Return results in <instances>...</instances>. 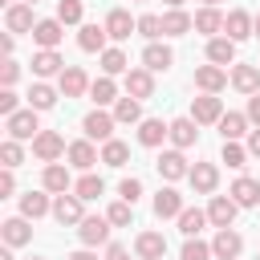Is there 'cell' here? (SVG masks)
Segmentation results:
<instances>
[{
  "label": "cell",
  "mask_w": 260,
  "mask_h": 260,
  "mask_svg": "<svg viewBox=\"0 0 260 260\" xmlns=\"http://www.w3.org/2000/svg\"><path fill=\"white\" fill-rule=\"evenodd\" d=\"M110 219L106 215H85L81 223H77V236H81V244L85 248H98V244H110Z\"/></svg>",
  "instance_id": "4"
},
{
  "label": "cell",
  "mask_w": 260,
  "mask_h": 260,
  "mask_svg": "<svg viewBox=\"0 0 260 260\" xmlns=\"http://www.w3.org/2000/svg\"><path fill=\"white\" fill-rule=\"evenodd\" d=\"M207 61L211 65H236V41L232 37H211L207 41Z\"/></svg>",
  "instance_id": "28"
},
{
  "label": "cell",
  "mask_w": 260,
  "mask_h": 260,
  "mask_svg": "<svg viewBox=\"0 0 260 260\" xmlns=\"http://www.w3.org/2000/svg\"><path fill=\"white\" fill-rule=\"evenodd\" d=\"M0 260H12V248H4V252H0Z\"/></svg>",
  "instance_id": "56"
},
{
  "label": "cell",
  "mask_w": 260,
  "mask_h": 260,
  "mask_svg": "<svg viewBox=\"0 0 260 260\" xmlns=\"http://www.w3.org/2000/svg\"><path fill=\"white\" fill-rule=\"evenodd\" d=\"M142 65H146L150 73H167V69L175 65V53H171V45H158V41H150V45L142 49Z\"/></svg>",
  "instance_id": "17"
},
{
  "label": "cell",
  "mask_w": 260,
  "mask_h": 260,
  "mask_svg": "<svg viewBox=\"0 0 260 260\" xmlns=\"http://www.w3.org/2000/svg\"><path fill=\"white\" fill-rule=\"evenodd\" d=\"M65 158H69V167H77V171H89L93 162H102V154L93 150V138H77V142H69Z\"/></svg>",
  "instance_id": "13"
},
{
  "label": "cell",
  "mask_w": 260,
  "mask_h": 260,
  "mask_svg": "<svg viewBox=\"0 0 260 260\" xmlns=\"http://www.w3.org/2000/svg\"><path fill=\"white\" fill-rule=\"evenodd\" d=\"M203 223H211L207 211H199V207H183V211H179V232H183V236H199Z\"/></svg>",
  "instance_id": "37"
},
{
  "label": "cell",
  "mask_w": 260,
  "mask_h": 260,
  "mask_svg": "<svg viewBox=\"0 0 260 260\" xmlns=\"http://www.w3.org/2000/svg\"><path fill=\"white\" fill-rule=\"evenodd\" d=\"M57 89H61L65 98H81V93H89V77H85V69H81V65H65V69L57 73Z\"/></svg>",
  "instance_id": "8"
},
{
  "label": "cell",
  "mask_w": 260,
  "mask_h": 260,
  "mask_svg": "<svg viewBox=\"0 0 260 260\" xmlns=\"http://www.w3.org/2000/svg\"><path fill=\"white\" fill-rule=\"evenodd\" d=\"M81 195H73V191H65V195H57L53 199V219L61 223V228H77L81 219H85V211H81Z\"/></svg>",
  "instance_id": "2"
},
{
  "label": "cell",
  "mask_w": 260,
  "mask_h": 260,
  "mask_svg": "<svg viewBox=\"0 0 260 260\" xmlns=\"http://www.w3.org/2000/svg\"><path fill=\"white\" fill-rule=\"evenodd\" d=\"M61 69H65V61H61L57 49H41V53H32V73H37V77H57Z\"/></svg>",
  "instance_id": "29"
},
{
  "label": "cell",
  "mask_w": 260,
  "mask_h": 260,
  "mask_svg": "<svg viewBox=\"0 0 260 260\" xmlns=\"http://www.w3.org/2000/svg\"><path fill=\"white\" fill-rule=\"evenodd\" d=\"M203 4H211V8H219V0H203Z\"/></svg>",
  "instance_id": "59"
},
{
  "label": "cell",
  "mask_w": 260,
  "mask_h": 260,
  "mask_svg": "<svg viewBox=\"0 0 260 260\" xmlns=\"http://www.w3.org/2000/svg\"><path fill=\"white\" fill-rule=\"evenodd\" d=\"M256 260H260V256H256Z\"/></svg>",
  "instance_id": "63"
},
{
  "label": "cell",
  "mask_w": 260,
  "mask_h": 260,
  "mask_svg": "<svg viewBox=\"0 0 260 260\" xmlns=\"http://www.w3.org/2000/svg\"><path fill=\"white\" fill-rule=\"evenodd\" d=\"M154 167H158V175H162L167 183H175V179H187V175H191V167H187V158H183V150H179V146H175V150H162Z\"/></svg>",
  "instance_id": "11"
},
{
  "label": "cell",
  "mask_w": 260,
  "mask_h": 260,
  "mask_svg": "<svg viewBox=\"0 0 260 260\" xmlns=\"http://www.w3.org/2000/svg\"><path fill=\"white\" fill-rule=\"evenodd\" d=\"M16 102H20V98L12 93V85H4V89H0V114H4V118L16 114Z\"/></svg>",
  "instance_id": "50"
},
{
  "label": "cell",
  "mask_w": 260,
  "mask_h": 260,
  "mask_svg": "<svg viewBox=\"0 0 260 260\" xmlns=\"http://www.w3.org/2000/svg\"><path fill=\"white\" fill-rule=\"evenodd\" d=\"M171 138V122H162V118H142L138 122V142L142 146H162Z\"/></svg>",
  "instance_id": "18"
},
{
  "label": "cell",
  "mask_w": 260,
  "mask_h": 260,
  "mask_svg": "<svg viewBox=\"0 0 260 260\" xmlns=\"http://www.w3.org/2000/svg\"><path fill=\"white\" fill-rule=\"evenodd\" d=\"M232 85L252 98L260 89V65H232Z\"/></svg>",
  "instance_id": "30"
},
{
  "label": "cell",
  "mask_w": 260,
  "mask_h": 260,
  "mask_svg": "<svg viewBox=\"0 0 260 260\" xmlns=\"http://www.w3.org/2000/svg\"><path fill=\"white\" fill-rule=\"evenodd\" d=\"M134 256L138 260H162L167 256V236L162 232H138L134 236Z\"/></svg>",
  "instance_id": "10"
},
{
  "label": "cell",
  "mask_w": 260,
  "mask_h": 260,
  "mask_svg": "<svg viewBox=\"0 0 260 260\" xmlns=\"http://www.w3.org/2000/svg\"><path fill=\"white\" fill-rule=\"evenodd\" d=\"M211 252H215V260H236V256L244 252V240H240V232H232V228H215Z\"/></svg>",
  "instance_id": "12"
},
{
  "label": "cell",
  "mask_w": 260,
  "mask_h": 260,
  "mask_svg": "<svg viewBox=\"0 0 260 260\" xmlns=\"http://www.w3.org/2000/svg\"><path fill=\"white\" fill-rule=\"evenodd\" d=\"M89 98H93L98 106H110V102H118V85H114V77H110V73H102L98 81H89Z\"/></svg>",
  "instance_id": "36"
},
{
  "label": "cell",
  "mask_w": 260,
  "mask_h": 260,
  "mask_svg": "<svg viewBox=\"0 0 260 260\" xmlns=\"http://www.w3.org/2000/svg\"><path fill=\"white\" fill-rule=\"evenodd\" d=\"M134 4H142V0H134Z\"/></svg>",
  "instance_id": "62"
},
{
  "label": "cell",
  "mask_w": 260,
  "mask_h": 260,
  "mask_svg": "<svg viewBox=\"0 0 260 260\" xmlns=\"http://www.w3.org/2000/svg\"><path fill=\"white\" fill-rule=\"evenodd\" d=\"M191 118H195L199 126L219 122V118H223V102H219V93H199V98H191Z\"/></svg>",
  "instance_id": "6"
},
{
  "label": "cell",
  "mask_w": 260,
  "mask_h": 260,
  "mask_svg": "<svg viewBox=\"0 0 260 260\" xmlns=\"http://www.w3.org/2000/svg\"><path fill=\"white\" fill-rule=\"evenodd\" d=\"M12 191H16V179H12V167H4V171H0V199H8Z\"/></svg>",
  "instance_id": "51"
},
{
  "label": "cell",
  "mask_w": 260,
  "mask_h": 260,
  "mask_svg": "<svg viewBox=\"0 0 260 260\" xmlns=\"http://www.w3.org/2000/svg\"><path fill=\"white\" fill-rule=\"evenodd\" d=\"M126 93L138 98V102L150 98V93H154V73H150L146 65H142V69H130V73H126Z\"/></svg>",
  "instance_id": "25"
},
{
  "label": "cell",
  "mask_w": 260,
  "mask_h": 260,
  "mask_svg": "<svg viewBox=\"0 0 260 260\" xmlns=\"http://www.w3.org/2000/svg\"><path fill=\"white\" fill-rule=\"evenodd\" d=\"M24 4H37V0H24Z\"/></svg>",
  "instance_id": "60"
},
{
  "label": "cell",
  "mask_w": 260,
  "mask_h": 260,
  "mask_svg": "<svg viewBox=\"0 0 260 260\" xmlns=\"http://www.w3.org/2000/svg\"><path fill=\"white\" fill-rule=\"evenodd\" d=\"M32 260H41V256H32Z\"/></svg>",
  "instance_id": "61"
},
{
  "label": "cell",
  "mask_w": 260,
  "mask_h": 260,
  "mask_svg": "<svg viewBox=\"0 0 260 260\" xmlns=\"http://www.w3.org/2000/svg\"><path fill=\"white\" fill-rule=\"evenodd\" d=\"M244 114H248V122H256V126H260V93H252V98H248V110H244Z\"/></svg>",
  "instance_id": "52"
},
{
  "label": "cell",
  "mask_w": 260,
  "mask_h": 260,
  "mask_svg": "<svg viewBox=\"0 0 260 260\" xmlns=\"http://www.w3.org/2000/svg\"><path fill=\"white\" fill-rule=\"evenodd\" d=\"M179 211H183V195H179L175 187H158V195H154V215H158V219H179Z\"/></svg>",
  "instance_id": "21"
},
{
  "label": "cell",
  "mask_w": 260,
  "mask_h": 260,
  "mask_svg": "<svg viewBox=\"0 0 260 260\" xmlns=\"http://www.w3.org/2000/svg\"><path fill=\"white\" fill-rule=\"evenodd\" d=\"M69 260H98V256H93V248H77Z\"/></svg>",
  "instance_id": "55"
},
{
  "label": "cell",
  "mask_w": 260,
  "mask_h": 260,
  "mask_svg": "<svg viewBox=\"0 0 260 260\" xmlns=\"http://www.w3.org/2000/svg\"><path fill=\"white\" fill-rule=\"evenodd\" d=\"M81 16H85L81 0H57V20L61 24H81Z\"/></svg>",
  "instance_id": "43"
},
{
  "label": "cell",
  "mask_w": 260,
  "mask_h": 260,
  "mask_svg": "<svg viewBox=\"0 0 260 260\" xmlns=\"http://www.w3.org/2000/svg\"><path fill=\"white\" fill-rule=\"evenodd\" d=\"M102 162H106V167H126V162H130V146L118 142V138L102 142Z\"/></svg>",
  "instance_id": "39"
},
{
  "label": "cell",
  "mask_w": 260,
  "mask_h": 260,
  "mask_svg": "<svg viewBox=\"0 0 260 260\" xmlns=\"http://www.w3.org/2000/svg\"><path fill=\"white\" fill-rule=\"evenodd\" d=\"M20 77V65L12 61V57H4V65H0V85H12Z\"/></svg>",
  "instance_id": "49"
},
{
  "label": "cell",
  "mask_w": 260,
  "mask_h": 260,
  "mask_svg": "<svg viewBox=\"0 0 260 260\" xmlns=\"http://www.w3.org/2000/svg\"><path fill=\"white\" fill-rule=\"evenodd\" d=\"M106 219H110L114 228H130V223H134V203H126V199H118V203H110V211H106Z\"/></svg>",
  "instance_id": "42"
},
{
  "label": "cell",
  "mask_w": 260,
  "mask_h": 260,
  "mask_svg": "<svg viewBox=\"0 0 260 260\" xmlns=\"http://www.w3.org/2000/svg\"><path fill=\"white\" fill-rule=\"evenodd\" d=\"M102 191H106V183H102V175H81V179L73 183V195H81L85 203H89V199H98Z\"/></svg>",
  "instance_id": "41"
},
{
  "label": "cell",
  "mask_w": 260,
  "mask_h": 260,
  "mask_svg": "<svg viewBox=\"0 0 260 260\" xmlns=\"http://www.w3.org/2000/svg\"><path fill=\"white\" fill-rule=\"evenodd\" d=\"M167 8H183V0H167Z\"/></svg>",
  "instance_id": "57"
},
{
  "label": "cell",
  "mask_w": 260,
  "mask_h": 260,
  "mask_svg": "<svg viewBox=\"0 0 260 260\" xmlns=\"http://www.w3.org/2000/svg\"><path fill=\"white\" fill-rule=\"evenodd\" d=\"M252 37H260V16H256V32H252Z\"/></svg>",
  "instance_id": "58"
},
{
  "label": "cell",
  "mask_w": 260,
  "mask_h": 260,
  "mask_svg": "<svg viewBox=\"0 0 260 260\" xmlns=\"http://www.w3.org/2000/svg\"><path fill=\"white\" fill-rule=\"evenodd\" d=\"M98 57H102V73H110V77L130 73V61H126V53H122V49H106V53H98Z\"/></svg>",
  "instance_id": "40"
},
{
  "label": "cell",
  "mask_w": 260,
  "mask_h": 260,
  "mask_svg": "<svg viewBox=\"0 0 260 260\" xmlns=\"http://www.w3.org/2000/svg\"><path fill=\"white\" fill-rule=\"evenodd\" d=\"M228 167H244L248 162V146H240V142H223V154H219Z\"/></svg>",
  "instance_id": "48"
},
{
  "label": "cell",
  "mask_w": 260,
  "mask_h": 260,
  "mask_svg": "<svg viewBox=\"0 0 260 260\" xmlns=\"http://www.w3.org/2000/svg\"><path fill=\"white\" fill-rule=\"evenodd\" d=\"M228 195H232L240 207H256V203H260V183H256V179H248V175H240V179L232 183V191H228Z\"/></svg>",
  "instance_id": "33"
},
{
  "label": "cell",
  "mask_w": 260,
  "mask_h": 260,
  "mask_svg": "<svg viewBox=\"0 0 260 260\" xmlns=\"http://www.w3.org/2000/svg\"><path fill=\"white\" fill-rule=\"evenodd\" d=\"M219 134H223V142H240L244 134H248V114H236V110H228L219 122Z\"/></svg>",
  "instance_id": "31"
},
{
  "label": "cell",
  "mask_w": 260,
  "mask_h": 260,
  "mask_svg": "<svg viewBox=\"0 0 260 260\" xmlns=\"http://www.w3.org/2000/svg\"><path fill=\"white\" fill-rule=\"evenodd\" d=\"M114 118H118L122 126H138V122H142V106H138V98H130V93L118 98V102H114Z\"/></svg>",
  "instance_id": "35"
},
{
  "label": "cell",
  "mask_w": 260,
  "mask_h": 260,
  "mask_svg": "<svg viewBox=\"0 0 260 260\" xmlns=\"http://www.w3.org/2000/svg\"><path fill=\"white\" fill-rule=\"evenodd\" d=\"M65 150H69V146H65V138H61L57 130H41V134L32 138V154H37L41 162H57Z\"/></svg>",
  "instance_id": "7"
},
{
  "label": "cell",
  "mask_w": 260,
  "mask_h": 260,
  "mask_svg": "<svg viewBox=\"0 0 260 260\" xmlns=\"http://www.w3.org/2000/svg\"><path fill=\"white\" fill-rule=\"evenodd\" d=\"M195 126H199L195 118H175V122H171V142H175L179 150L195 146V138H199V130H195Z\"/></svg>",
  "instance_id": "34"
},
{
  "label": "cell",
  "mask_w": 260,
  "mask_h": 260,
  "mask_svg": "<svg viewBox=\"0 0 260 260\" xmlns=\"http://www.w3.org/2000/svg\"><path fill=\"white\" fill-rule=\"evenodd\" d=\"M106 32H110V41H130V32H138V20L126 8H114L106 16Z\"/></svg>",
  "instance_id": "16"
},
{
  "label": "cell",
  "mask_w": 260,
  "mask_h": 260,
  "mask_svg": "<svg viewBox=\"0 0 260 260\" xmlns=\"http://www.w3.org/2000/svg\"><path fill=\"white\" fill-rule=\"evenodd\" d=\"M49 211H53V203H49L45 191H24V195H20V215H24V219H41V215H49Z\"/></svg>",
  "instance_id": "32"
},
{
  "label": "cell",
  "mask_w": 260,
  "mask_h": 260,
  "mask_svg": "<svg viewBox=\"0 0 260 260\" xmlns=\"http://www.w3.org/2000/svg\"><path fill=\"white\" fill-rule=\"evenodd\" d=\"M195 85H199L203 93H219V89L228 85V69H223V65H199V69H195Z\"/></svg>",
  "instance_id": "20"
},
{
  "label": "cell",
  "mask_w": 260,
  "mask_h": 260,
  "mask_svg": "<svg viewBox=\"0 0 260 260\" xmlns=\"http://www.w3.org/2000/svg\"><path fill=\"white\" fill-rule=\"evenodd\" d=\"M187 179H191L195 195H211V191L219 187V167H215V162H195Z\"/></svg>",
  "instance_id": "14"
},
{
  "label": "cell",
  "mask_w": 260,
  "mask_h": 260,
  "mask_svg": "<svg viewBox=\"0 0 260 260\" xmlns=\"http://www.w3.org/2000/svg\"><path fill=\"white\" fill-rule=\"evenodd\" d=\"M191 28H195V16L191 12H183V8H167L162 12V37H183Z\"/></svg>",
  "instance_id": "23"
},
{
  "label": "cell",
  "mask_w": 260,
  "mask_h": 260,
  "mask_svg": "<svg viewBox=\"0 0 260 260\" xmlns=\"http://www.w3.org/2000/svg\"><path fill=\"white\" fill-rule=\"evenodd\" d=\"M236 211H240V203H236L232 195H211V203H207L211 228H232V223H236Z\"/></svg>",
  "instance_id": "9"
},
{
  "label": "cell",
  "mask_w": 260,
  "mask_h": 260,
  "mask_svg": "<svg viewBox=\"0 0 260 260\" xmlns=\"http://www.w3.org/2000/svg\"><path fill=\"white\" fill-rule=\"evenodd\" d=\"M61 37H65V24H61L57 16L37 20V28H32V41H37L41 49H57V45H61Z\"/></svg>",
  "instance_id": "19"
},
{
  "label": "cell",
  "mask_w": 260,
  "mask_h": 260,
  "mask_svg": "<svg viewBox=\"0 0 260 260\" xmlns=\"http://www.w3.org/2000/svg\"><path fill=\"white\" fill-rule=\"evenodd\" d=\"M4 24H8V32H32V28H37L32 4H12V8L4 12Z\"/></svg>",
  "instance_id": "26"
},
{
  "label": "cell",
  "mask_w": 260,
  "mask_h": 260,
  "mask_svg": "<svg viewBox=\"0 0 260 260\" xmlns=\"http://www.w3.org/2000/svg\"><path fill=\"white\" fill-rule=\"evenodd\" d=\"M4 126H8V138H16V142H32V138L41 134V122H37V110H32V106H28V110L8 114V118H4Z\"/></svg>",
  "instance_id": "1"
},
{
  "label": "cell",
  "mask_w": 260,
  "mask_h": 260,
  "mask_svg": "<svg viewBox=\"0 0 260 260\" xmlns=\"http://www.w3.org/2000/svg\"><path fill=\"white\" fill-rule=\"evenodd\" d=\"M138 32H142L146 41L162 37V16H154V12H142V16H138Z\"/></svg>",
  "instance_id": "46"
},
{
  "label": "cell",
  "mask_w": 260,
  "mask_h": 260,
  "mask_svg": "<svg viewBox=\"0 0 260 260\" xmlns=\"http://www.w3.org/2000/svg\"><path fill=\"white\" fill-rule=\"evenodd\" d=\"M106 41H110L106 24H81V32H77L81 53H106Z\"/></svg>",
  "instance_id": "24"
},
{
  "label": "cell",
  "mask_w": 260,
  "mask_h": 260,
  "mask_svg": "<svg viewBox=\"0 0 260 260\" xmlns=\"http://www.w3.org/2000/svg\"><path fill=\"white\" fill-rule=\"evenodd\" d=\"M215 252H211V244H203L199 236H187V244H183V252H179V260H211Z\"/></svg>",
  "instance_id": "44"
},
{
  "label": "cell",
  "mask_w": 260,
  "mask_h": 260,
  "mask_svg": "<svg viewBox=\"0 0 260 260\" xmlns=\"http://www.w3.org/2000/svg\"><path fill=\"white\" fill-rule=\"evenodd\" d=\"M106 260H130V252H126L122 244H110V248H106Z\"/></svg>",
  "instance_id": "53"
},
{
  "label": "cell",
  "mask_w": 260,
  "mask_h": 260,
  "mask_svg": "<svg viewBox=\"0 0 260 260\" xmlns=\"http://www.w3.org/2000/svg\"><path fill=\"white\" fill-rule=\"evenodd\" d=\"M248 154H256V158H260V126H256V130H248Z\"/></svg>",
  "instance_id": "54"
},
{
  "label": "cell",
  "mask_w": 260,
  "mask_h": 260,
  "mask_svg": "<svg viewBox=\"0 0 260 260\" xmlns=\"http://www.w3.org/2000/svg\"><path fill=\"white\" fill-rule=\"evenodd\" d=\"M195 32H203L207 41H211L215 32H223V12L211 8V4H203V8L195 12Z\"/></svg>",
  "instance_id": "27"
},
{
  "label": "cell",
  "mask_w": 260,
  "mask_h": 260,
  "mask_svg": "<svg viewBox=\"0 0 260 260\" xmlns=\"http://www.w3.org/2000/svg\"><path fill=\"white\" fill-rule=\"evenodd\" d=\"M0 162H4V167H12V171L24 162V150H20V142H16V138H4V142H0Z\"/></svg>",
  "instance_id": "45"
},
{
  "label": "cell",
  "mask_w": 260,
  "mask_h": 260,
  "mask_svg": "<svg viewBox=\"0 0 260 260\" xmlns=\"http://www.w3.org/2000/svg\"><path fill=\"white\" fill-rule=\"evenodd\" d=\"M252 32H256V16H252V12H244V8H232V12L223 16V37H232L236 45H240V41H248Z\"/></svg>",
  "instance_id": "5"
},
{
  "label": "cell",
  "mask_w": 260,
  "mask_h": 260,
  "mask_svg": "<svg viewBox=\"0 0 260 260\" xmlns=\"http://www.w3.org/2000/svg\"><path fill=\"white\" fill-rule=\"evenodd\" d=\"M0 236H4V244H8V248H20V244H28V240H32V228H28V219H24V215H12V219H4V223H0Z\"/></svg>",
  "instance_id": "22"
},
{
  "label": "cell",
  "mask_w": 260,
  "mask_h": 260,
  "mask_svg": "<svg viewBox=\"0 0 260 260\" xmlns=\"http://www.w3.org/2000/svg\"><path fill=\"white\" fill-rule=\"evenodd\" d=\"M57 93H61V89H53V85L37 81V85L28 89V106H32V110H53V106H57Z\"/></svg>",
  "instance_id": "38"
},
{
  "label": "cell",
  "mask_w": 260,
  "mask_h": 260,
  "mask_svg": "<svg viewBox=\"0 0 260 260\" xmlns=\"http://www.w3.org/2000/svg\"><path fill=\"white\" fill-rule=\"evenodd\" d=\"M114 126H118V118H114V114H106L102 106H98L93 114H85V118H81L85 138H98V142H110V138H114Z\"/></svg>",
  "instance_id": "3"
},
{
  "label": "cell",
  "mask_w": 260,
  "mask_h": 260,
  "mask_svg": "<svg viewBox=\"0 0 260 260\" xmlns=\"http://www.w3.org/2000/svg\"><path fill=\"white\" fill-rule=\"evenodd\" d=\"M118 199H126V203H138V199H142V179L126 175V179L118 183Z\"/></svg>",
  "instance_id": "47"
},
{
  "label": "cell",
  "mask_w": 260,
  "mask_h": 260,
  "mask_svg": "<svg viewBox=\"0 0 260 260\" xmlns=\"http://www.w3.org/2000/svg\"><path fill=\"white\" fill-rule=\"evenodd\" d=\"M41 187H45L49 195H65V191H73V179H69V167H61V162H45V175H41Z\"/></svg>",
  "instance_id": "15"
}]
</instances>
